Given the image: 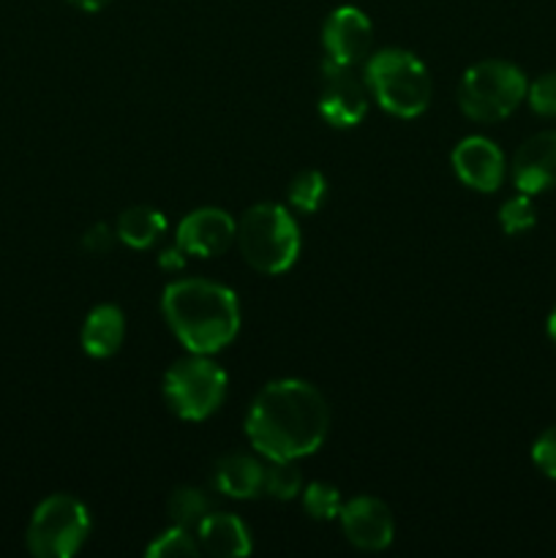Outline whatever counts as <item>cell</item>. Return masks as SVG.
I'll return each mask as SVG.
<instances>
[{"mask_svg":"<svg viewBox=\"0 0 556 558\" xmlns=\"http://www.w3.org/2000/svg\"><path fill=\"white\" fill-rule=\"evenodd\" d=\"M300 488H303V477H300L294 461H267L265 472H262V494L278 501H289L300 494Z\"/></svg>","mask_w":556,"mask_h":558,"instance_id":"obj_19","label":"cell"},{"mask_svg":"<svg viewBox=\"0 0 556 558\" xmlns=\"http://www.w3.org/2000/svg\"><path fill=\"white\" fill-rule=\"evenodd\" d=\"M365 90L396 118H418L428 109L431 74L418 54L407 49H382L365 63Z\"/></svg>","mask_w":556,"mask_h":558,"instance_id":"obj_3","label":"cell"},{"mask_svg":"<svg viewBox=\"0 0 556 558\" xmlns=\"http://www.w3.org/2000/svg\"><path fill=\"white\" fill-rule=\"evenodd\" d=\"M196 539H200V550L210 556L240 558L251 554L249 529L240 518L229 515V512H210L196 526Z\"/></svg>","mask_w":556,"mask_h":558,"instance_id":"obj_14","label":"cell"},{"mask_svg":"<svg viewBox=\"0 0 556 558\" xmlns=\"http://www.w3.org/2000/svg\"><path fill=\"white\" fill-rule=\"evenodd\" d=\"M452 169L463 185L491 194L505 180V156L485 136H467L452 150Z\"/></svg>","mask_w":556,"mask_h":558,"instance_id":"obj_12","label":"cell"},{"mask_svg":"<svg viewBox=\"0 0 556 558\" xmlns=\"http://www.w3.org/2000/svg\"><path fill=\"white\" fill-rule=\"evenodd\" d=\"M319 112L336 129H352L368 112L365 101V82L354 76L352 65L333 63L325 58L322 63V90Z\"/></svg>","mask_w":556,"mask_h":558,"instance_id":"obj_8","label":"cell"},{"mask_svg":"<svg viewBox=\"0 0 556 558\" xmlns=\"http://www.w3.org/2000/svg\"><path fill=\"white\" fill-rule=\"evenodd\" d=\"M374 27L371 20L354 5H341L333 11L322 27V44H325L327 60L341 65H360L371 52Z\"/></svg>","mask_w":556,"mask_h":558,"instance_id":"obj_9","label":"cell"},{"mask_svg":"<svg viewBox=\"0 0 556 558\" xmlns=\"http://www.w3.org/2000/svg\"><path fill=\"white\" fill-rule=\"evenodd\" d=\"M330 409L314 385L300 379L270 381L245 414V436L267 461H298L325 441Z\"/></svg>","mask_w":556,"mask_h":558,"instance_id":"obj_1","label":"cell"},{"mask_svg":"<svg viewBox=\"0 0 556 558\" xmlns=\"http://www.w3.org/2000/svg\"><path fill=\"white\" fill-rule=\"evenodd\" d=\"M238 223L221 207H200L178 223L174 245L185 256H218L234 243Z\"/></svg>","mask_w":556,"mask_h":558,"instance_id":"obj_10","label":"cell"},{"mask_svg":"<svg viewBox=\"0 0 556 558\" xmlns=\"http://www.w3.org/2000/svg\"><path fill=\"white\" fill-rule=\"evenodd\" d=\"M112 229L107 227V223H96V227H90V232H85V238H82V245H85L90 254H107L109 248H112Z\"/></svg>","mask_w":556,"mask_h":558,"instance_id":"obj_26","label":"cell"},{"mask_svg":"<svg viewBox=\"0 0 556 558\" xmlns=\"http://www.w3.org/2000/svg\"><path fill=\"white\" fill-rule=\"evenodd\" d=\"M499 223L507 234H523L537 223L534 216V205L529 199V194H518L512 199H507L499 210Z\"/></svg>","mask_w":556,"mask_h":558,"instance_id":"obj_23","label":"cell"},{"mask_svg":"<svg viewBox=\"0 0 556 558\" xmlns=\"http://www.w3.org/2000/svg\"><path fill=\"white\" fill-rule=\"evenodd\" d=\"M338 518H341L343 537L360 550H385L396 534L390 507L376 496H358L347 501L341 505Z\"/></svg>","mask_w":556,"mask_h":558,"instance_id":"obj_11","label":"cell"},{"mask_svg":"<svg viewBox=\"0 0 556 558\" xmlns=\"http://www.w3.org/2000/svg\"><path fill=\"white\" fill-rule=\"evenodd\" d=\"M238 248L254 270L278 276L298 262L300 229L292 213L273 202L249 207L238 221Z\"/></svg>","mask_w":556,"mask_h":558,"instance_id":"obj_4","label":"cell"},{"mask_svg":"<svg viewBox=\"0 0 556 558\" xmlns=\"http://www.w3.org/2000/svg\"><path fill=\"white\" fill-rule=\"evenodd\" d=\"M90 534V512L80 499L55 494L36 507L27 526V548L38 558H69Z\"/></svg>","mask_w":556,"mask_h":558,"instance_id":"obj_7","label":"cell"},{"mask_svg":"<svg viewBox=\"0 0 556 558\" xmlns=\"http://www.w3.org/2000/svg\"><path fill=\"white\" fill-rule=\"evenodd\" d=\"M125 336V316L118 305H96L87 314L85 327H82V347L90 357H112L123 347Z\"/></svg>","mask_w":556,"mask_h":558,"instance_id":"obj_16","label":"cell"},{"mask_svg":"<svg viewBox=\"0 0 556 558\" xmlns=\"http://www.w3.org/2000/svg\"><path fill=\"white\" fill-rule=\"evenodd\" d=\"M303 507L314 521H330L341 512V490L330 483H311L303 490Z\"/></svg>","mask_w":556,"mask_h":558,"instance_id":"obj_22","label":"cell"},{"mask_svg":"<svg viewBox=\"0 0 556 558\" xmlns=\"http://www.w3.org/2000/svg\"><path fill=\"white\" fill-rule=\"evenodd\" d=\"M527 76L507 60H483L463 71L458 85V104L467 118L480 123L505 120L527 98Z\"/></svg>","mask_w":556,"mask_h":558,"instance_id":"obj_5","label":"cell"},{"mask_svg":"<svg viewBox=\"0 0 556 558\" xmlns=\"http://www.w3.org/2000/svg\"><path fill=\"white\" fill-rule=\"evenodd\" d=\"M69 3L76 5V9H80V11H87V14H96V11L107 9V5L112 3V0H69Z\"/></svg>","mask_w":556,"mask_h":558,"instance_id":"obj_28","label":"cell"},{"mask_svg":"<svg viewBox=\"0 0 556 558\" xmlns=\"http://www.w3.org/2000/svg\"><path fill=\"white\" fill-rule=\"evenodd\" d=\"M158 265H161L164 270H183L185 254L178 248V245H174V248L161 251V256H158Z\"/></svg>","mask_w":556,"mask_h":558,"instance_id":"obj_27","label":"cell"},{"mask_svg":"<svg viewBox=\"0 0 556 558\" xmlns=\"http://www.w3.org/2000/svg\"><path fill=\"white\" fill-rule=\"evenodd\" d=\"M532 461L540 472L556 480V425L545 430V434H540V439L534 441Z\"/></svg>","mask_w":556,"mask_h":558,"instance_id":"obj_25","label":"cell"},{"mask_svg":"<svg viewBox=\"0 0 556 558\" xmlns=\"http://www.w3.org/2000/svg\"><path fill=\"white\" fill-rule=\"evenodd\" d=\"M118 238L123 240L129 248L145 251L150 245H156L161 240V234L167 232V218H164L161 210L147 205L129 207L125 213H120L118 218Z\"/></svg>","mask_w":556,"mask_h":558,"instance_id":"obj_17","label":"cell"},{"mask_svg":"<svg viewBox=\"0 0 556 558\" xmlns=\"http://www.w3.org/2000/svg\"><path fill=\"white\" fill-rule=\"evenodd\" d=\"M262 466L254 456L245 452H229V456L218 458L216 469H213V485L218 494L229 496V499H254L262 494Z\"/></svg>","mask_w":556,"mask_h":558,"instance_id":"obj_15","label":"cell"},{"mask_svg":"<svg viewBox=\"0 0 556 558\" xmlns=\"http://www.w3.org/2000/svg\"><path fill=\"white\" fill-rule=\"evenodd\" d=\"M164 319L180 343L194 354H216L240 330L238 294L205 278H183L164 289Z\"/></svg>","mask_w":556,"mask_h":558,"instance_id":"obj_2","label":"cell"},{"mask_svg":"<svg viewBox=\"0 0 556 558\" xmlns=\"http://www.w3.org/2000/svg\"><path fill=\"white\" fill-rule=\"evenodd\" d=\"M287 194H289V205H292L294 210L300 213L319 210V205L325 202V194H327L325 174L316 172V169H305V172L294 174Z\"/></svg>","mask_w":556,"mask_h":558,"instance_id":"obj_20","label":"cell"},{"mask_svg":"<svg viewBox=\"0 0 556 558\" xmlns=\"http://www.w3.org/2000/svg\"><path fill=\"white\" fill-rule=\"evenodd\" d=\"M227 396V374L207 354H194L178 360L164 376V398L167 407L180 420H205L221 407Z\"/></svg>","mask_w":556,"mask_h":558,"instance_id":"obj_6","label":"cell"},{"mask_svg":"<svg viewBox=\"0 0 556 558\" xmlns=\"http://www.w3.org/2000/svg\"><path fill=\"white\" fill-rule=\"evenodd\" d=\"M167 510L174 526H185L191 529V532H196V526L213 512V501L205 490L183 485V488L172 490Z\"/></svg>","mask_w":556,"mask_h":558,"instance_id":"obj_18","label":"cell"},{"mask_svg":"<svg viewBox=\"0 0 556 558\" xmlns=\"http://www.w3.org/2000/svg\"><path fill=\"white\" fill-rule=\"evenodd\" d=\"M150 558H185V556H196L200 554V539H196V532L185 526H174L167 529L164 534H158L145 550Z\"/></svg>","mask_w":556,"mask_h":558,"instance_id":"obj_21","label":"cell"},{"mask_svg":"<svg viewBox=\"0 0 556 558\" xmlns=\"http://www.w3.org/2000/svg\"><path fill=\"white\" fill-rule=\"evenodd\" d=\"M548 336H551V341L556 343V308L551 311V316H548Z\"/></svg>","mask_w":556,"mask_h":558,"instance_id":"obj_29","label":"cell"},{"mask_svg":"<svg viewBox=\"0 0 556 558\" xmlns=\"http://www.w3.org/2000/svg\"><path fill=\"white\" fill-rule=\"evenodd\" d=\"M512 183L521 194H543L556 185V131H540L518 147Z\"/></svg>","mask_w":556,"mask_h":558,"instance_id":"obj_13","label":"cell"},{"mask_svg":"<svg viewBox=\"0 0 556 558\" xmlns=\"http://www.w3.org/2000/svg\"><path fill=\"white\" fill-rule=\"evenodd\" d=\"M527 96L529 107H532L534 112L545 114V118H556V71L534 80L532 87L527 90Z\"/></svg>","mask_w":556,"mask_h":558,"instance_id":"obj_24","label":"cell"}]
</instances>
